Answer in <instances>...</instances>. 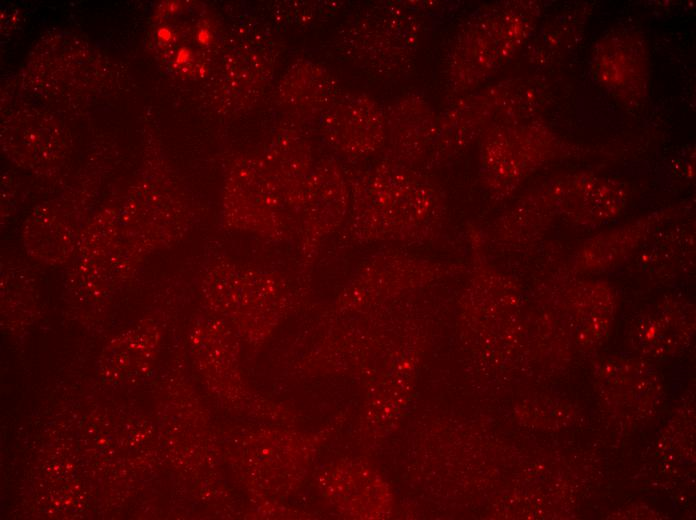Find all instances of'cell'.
Masks as SVG:
<instances>
[{
    "label": "cell",
    "mask_w": 696,
    "mask_h": 520,
    "mask_svg": "<svg viewBox=\"0 0 696 520\" xmlns=\"http://www.w3.org/2000/svg\"><path fill=\"white\" fill-rule=\"evenodd\" d=\"M352 206L351 228L369 240L427 241L445 217L440 188L411 166L388 159L359 179Z\"/></svg>",
    "instance_id": "cell-1"
},
{
    "label": "cell",
    "mask_w": 696,
    "mask_h": 520,
    "mask_svg": "<svg viewBox=\"0 0 696 520\" xmlns=\"http://www.w3.org/2000/svg\"><path fill=\"white\" fill-rule=\"evenodd\" d=\"M539 5L500 2L474 13L456 34L448 58V84L457 92L476 88L505 65L531 36Z\"/></svg>",
    "instance_id": "cell-2"
},
{
    "label": "cell",
    "mask_w": 696,
    "mask_h": 520,
    "mask_svg": "<svg viewBox=\"0 0 696 520\" xmlns=\"http://www.w3.org/2000/svg\"><path fill=\"white\" fill-rule=\"evenodd\" d=\"M533 88L517 80L499 82L459 99L437 117L436 135L429 156L444 161L458 153L482 132L522 120L533 109Z\"/></svg>",
    "instance_id": "cell-3"
},
{
    "label": "cell",
    "mask_w": 696,
    "mask_h": 520,
    "mask_svg": "<svg viewBox=\"0 0 696 520\" xmlns=\"http://www.w3.org/2000/svg\"><path fill=\"white\" fill-rule=\"evenodd\" d=\"M421 24L414 13L397 4L367 11L346 33L347 53L385 76L402 75L416 57Z\"/></svg>",
    "instance_id": "cell-4"
},
{
    "label": "cell",
    "mask_w": 696,
    "mask_h": 520,
    "mask_svg": "<svg viewBox=\"0 0 696 520\" xmlns=\"http://www.w3.org/2000/svg\"><path fill=\"white\" fill-rule=\"evenodd\" d=\"M551 131L538 122L517 120L498 124L485 133L482 166L493 187L513 188L550 151Z\"/></svg>",
    "instance_id": "cell-5"
},
{
    "label": "cell",
    "mask_w": 696,
    "mask_h": 520,
    "mask_svg": "<svg viewBox=\"0 0 696 520\" xmlns=\"http://www.w3.org/2000/svg\"><path fill=\"white\" fill-rule=\"evenodd\" d=\"M596 79L626 104H638L646 96L648 57L641 36L631 30H617L603 37L592 56Z\"/></svg>",
    "instance_id": "cell-6"
},
{
    "label": "cell",
    "mask_w": 696,
    "mask_h": 520,
    "mask_svg": "<svg viewBox=\"0 0 696 520\" xmlns=\"http://www.w3.org/2000/svg\"><path fill=\"white\" fill-rule=\"evenodd\" d=\"M321 131L341 152L370 154L385 145V111L364 95L338 96L321 116Z\"/></svg>",
    "instance_id": "cell-7"
},
{
    "label": "cell",
    "mask_w": 696,
    "mask_h": 520,
    "mask_svg": "<svg viewBox=\"0 0 696 520\" xmlns=\"http://www.w3.org/2000/svg\"><path fill=\"white\" fill-rule=\"evenodd\" d=\"M388 160L411 166L430 153L437 128V116L421 96L400 97L385 112Z\"/></svg>",
    "instance_id": "cell-8"
},
{
    "label": "cell",
    "mask_w": 696,
    "mask_h": 520,
    "mask_svg": "<svg viewBox=\"0 0 696 520\" xmlns=\"http://www.w3.org/2000/svg\"><path fill=\"white\" fill-rule=\"evenodd\" d=\"M282 84L285 88H295V92L283 93L287 98L285 102L310 115L322 116L338 97L337 84L332 75L311 63L293 69Z\"/></svg>",
    "instance_id": "cell-9"
},
{
    "label": "cell",
    "mask_w": 696,
    "mask_h": 520,
    "mask_svg": "<svg viewBox=\"0 0 696 520\" xmlns=\"http://www.w3.org/2000/svg\"><path fill=\"white\" fill-rule=\"evenodd\" d=\"M584 19L585 15L577 8L558 15L532 43L533 60L550 61L555 54L565 51L564 48L580 34Z\"/></svg>",
    "instance_id": "cell-10"
}]
</instances>
